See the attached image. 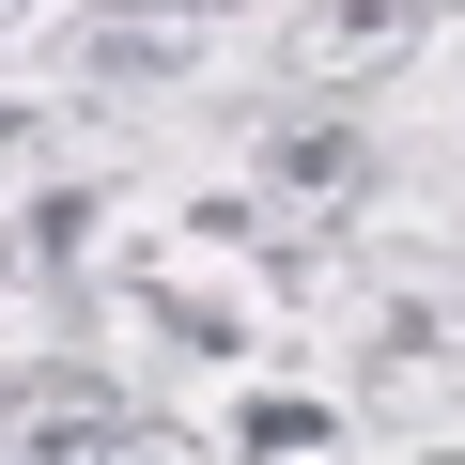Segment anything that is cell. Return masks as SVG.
Wrapping results in <instances>:
<instances>
[{
	"label": "cell",
	"mask_w": 465,
	"mask_h": 465,
	"mask_svg": "<svg viewBox=\"0 0 465 465\" xmlns=\"http://www.w3.org/2000/svg\"><path fill=\"white\" fill-rule=\"evenodd\" d=\"M124 434V388L94 372V357H32V372H0V465H47V450H109Z\"/></svg>",
	"instance_id": "1"
},
{
	"label": "cell",
	"mask_w": 465,
	"mask_h": 465,
	"mask_svg": "<svg viewBox=\"0 0 465 465\" xmlns=\"http://www.w3.org/2000/svg\"><path fill=\"white\" fill-rule=\"evenodd\" d=\"M419 32H434V0H311L280 63H295V94H357V78L419 63Z\"/></svg>",
	"instance_id": "2"
},
{
	"label": "cell",
	"mask_w": 465,
	"mask_h": 465,
	"mask_svg": "<svg viewBox=\"0 0 465 465\" xmlns=\"http://www.w3.org/2000/svg\"><path fill=\"white\" fill-rule=\"evenodd\" d=\"M264 202L311 232V217H357L372 202V140L357 124H326V109H280V140H264Z\"/></svg>",
	"instance_id": "3"
},
{
	"label": "cell",
	"mask_w": 465,
	"mask_h": 465,
	"mask_svg": "<svg viewBox=\"0 0 465 465\" xmlns=\"http://www.w3.org/2000/svg\"><path fill=\"white\" fill-rule=\"evenodd\" d=\"M78 78H109V94H186V78H202V32L171 16V0H94V16H78Z\"/></svg>",
	"instance_id": "4"
},
{
	"label": "cell",
	"mask_w": 465,
	"mask_h": 465,
	"mask_svg": "<svg viewBox=\"0 0 465 465\" xmlns=\"http://www.w3.org/2000/svg\"><path fill=\"white\" fill-rule=\"evenodd\" d=\"M388 419H434L450 388H465V311H434V295H403L388 311V341H372V372H357Z\"/></svg>",
	"instance_id": "5"
},
{
	"label": "cell",
	"mask_w": 465,
	"mask_h": 465,
	"mask_svg": "<svg viewBox=\"0 0 465 465\" xmlns=\"http://www.w3.org/2000/svg\"><path fill=\"white\" fill-rule=\"evenodd\" d=\"M78 249H94V186L32 202V232H16V264H32V280H78Z\"/></svg>",
	"instance_id": "6"
},
{
	"label": "cell",
	"mask_w": 465,
	"mask_h": 465,
	"mask_svg": "<svg viewBox=\"0 0 465 465\" xmlns=\"http://www.w3.org/2000/svg\"><path fill=\"white\" fill-rule=\"evenodd\" d=\"M326 434H341V419H326V403H295V388H264V403H249V450H264V465H311Z\"/></svg>",
	"instance_id": "7"
},
{
	"label": "cell",
	"mask_w": 465,
	"mask_h": 465,
	"mask_svg": "<svg viewBox=\"0 0 465 465\" xmlns=\"http://www.w3.org/2000/svg\"><path fill=\"white\" fill-rule=\"evenodd\" d=\"M94 465H217V450H202V434H171V419H124Z\"/></svg>",
	"instance_id": "8"
},
{
	"label": "cell",
	"mask_w": 465,
	"mask_h": 465,
	"mask_svg": "<svg viewBox=\"0 0 465 465\" xmlns=\"http://www.w3.org/2000/svg\"><path fill=\"white\" fill-rule=\"evenodd\" d=\"M16 140H32V109H16V94H0V171H16Z\"/></svg>",
	"instance_id": "9"
},
{
	"label": "cell",
	"mask_w": 465,
	"mask_h": 465,
	"mask_svg": "<svg viewBox=\"0 0 465 465\" xmlns=\"http://www.w3.org/2000/svg\"><path fill=\"white\" fill-rule=\"evenodd\" d=\"M171 16H186V32H202V16H249V0H171Z\"/></svg>",
	"instance_id": "10"
},
{
	"label": "cell",
	"mask_w": 465,
	"mask_h": 465,
	"mask_svg": "<svg viewBox=\"0 0 465 465\" xmlns=\"http://www.w3.org/2000/svg\"><path fill=\"white\" fill-rule=\"evenodd\" d=\"M16 16H32V0H0V32H16Z\"/></svg>",
	"instance_id": "11"
}]
</instances>
